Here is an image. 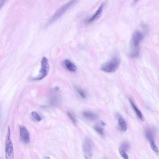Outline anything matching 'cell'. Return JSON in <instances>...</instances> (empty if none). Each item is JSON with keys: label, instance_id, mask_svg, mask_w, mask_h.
<instances>
[{"label": "cell", "instance_id": "cell-10", "mask_svg": "<svg viewBox=\"0 0 159 159\" xmlns=\"http://www.w3.org/2000/svg\"><path fill=\"white\" fill-rule=\"evenodd\" d=\"M129 101L131 103V106L132 107L134 111L135 112V113H136V115L138 117L139 119L143 121L144 120V118L142 114V113L141 112L140 110L139 109L134 103L133 102V101L132 100L131 98H129Z\"/></svg>", "mask_w": 159, "mask_h": 159}, {"label": "cell", "instance_id": "cell-15", "mask_svg": "<svg viewBox=\"0 0 159 159\" xmlns=\"http://www.w3.org/2000/svg\"><path fill=\"white\" fill-rule=\"evenodd\" d=\"M130 147V144L129 143L127 142H123L122 144H121L119 149H121V150L126 151H127L129 150Z\"/></svg>", "mask_w": 159, "mask_h": 159}, {"label": "cell", "instance_id": "cell-5", "mask_svg": "<svg viewBox=\"0 0 159 159\" xmlns=\"http://www.w3.org/2000/svg\"><path fill=\"white\" fill-rule=\"evenodd\" d=\"M50 70V66L48 60L46 57H44L41 61V68L39 73L36 77L32 80L34 81H39L45 78L48 75Z\"/></svg>", "mask_w": 159, "mask_h": 159}, {"label": "cell", "instance_id": "cell-22", "mask_svg": "<svg viewBox=\"0 0 159 159\" xmlns=\"http://www.w3.org/2000/svg\"><path fill=\"white\" fill-rule=\"evenodd\" d=\"M59 89H60L58 87H56V88H55V89H56V90H59Z\"/></svg>", "mask_w": 159, "mask_h": 159}, {"label": "cell", "instance_id": "cell-21", "mask_svg": "<svg viewBox=\"0 0 159 159\" xmlns=\"http://www.w3.org/2000/svg\"><path fill=\"white\" fill-rule=\"evenodd\" d=\"M8 0H0V10Z\"/></svg>", "mask_w": 159, "mask_h": 159}, {"label": "cell", "instance_id": "cell-13", "mask_svg": "<svg viewBox=\"0 0 159 159\" xmlns=\"http://www.w3.org/2000/svg\"><path fill=\"white\" fill-rule=\"evenodd\" d=\"M145 137L148 140L154 139V131L150 128H148L145 131Z\"/></svg>", "mask_w": 159, "mask_h": 159}, {"label": "cell", "instance_id": "cell-14", "mask_svg": "<svg viewBox=\"0 0 159 159\" xmlns=\"http://www.w3.org/2000/svg\"><path fill=\"white\" fill-rule=\"evenodd\" d=\"M101 123H100L99 124L94 126V129L100 135L103 136L104 135V129L101 126Z\"/></svg>", "mask_w": 159, "mask_h": 159}, {"label": "cell", "instance_id": "cell-4", "mask_svg": "<svg viewBox=\"0 0 159 159\" xmlns=\"http://www.w3.org/2000/svg\"><path fill=\"white\" fill-rule=\"evenodd\" d=\"M6 134L5 142V151L6 159L14 158V150L13 145L10 138V130L8 127Z\"/></svg>", "mask_w": 159, "mask_h": 159}, {"label": "cell", "instance_id": "cell-19", "mask_svg": "<svg viewBox=\"0 0 159 159\" xmlns=\"http://www.w3.org/2000/svg\"><path fill=\"white\" fill-rule=\"evenodd\" d=\"M119 153L120 154L121 156L123 158L125 159H129V156L127 155L125 151L121 149H119Z\"/></svg>", "mask_w": 159, "mask_h": 159}, {"label": "cell", "instance_id": "cell-23", "mask_svg": "<svg viewBox=\"0 0 159 159\" xmlns=\"http://www.w3.org/2000/svg\"><path fill=\"white\" fill-rule=\"evenodd\" d=\"M139 1V0H134V2H136Z\"/></svg>", "mask_w": 159, "mask_h": 159}, {"label": "cell", "instance_id": "cell-7", "mask_svg": "<svg viewBox=\"0 0 159 159\" xmlns=\"http://www.w3.org/2000/svg\"><path fill=\"white\" fill-rule=\"evenodd\" d=\"M20 131V137L22 142L25 144L29 143L30 142V134L26 128L24 126H21Z\"/></svg>", "mask_w": 159, "mask_h": 159}, {"label": "cell", "instance_id": "cell-17", "mask_svg": "<svg viewBox=\"0 0 159 159\" xmlns=\"http://www.w3.org/2000/svg\"><path fill=\"white\" fill-rule=\"evenodd\" d=\"M32 116L34 118L35 120L37 121H40L41 120V117L35 111L32 112L31 113Z\"/></svg>", "mask_w": 159, "mask_h": 159}, {"label": "cell", "instance_id": "cell-1", "mask_svg": "<svg viewBox=\"0 0 159 159\" xmlns=\"http://www.w3.org/2000/svg\"><path fill=\"white\" fill-rule=\"evenodd\" d=\"M144 38L143 34L139 31L133 34L130 42V56L131 58H137L139 56V44Z\"/></svg>", "mask_w": 159, "mask_h": 159}, {"label": "cell", "instance_id": "cell-11", "mask_svg": "<svg viewBox=\"0 0 159 159\" xmlns=\"http://www.w3.org/2000/svg\"><path fill=\"white\" fill-rule=\"evenodd\" d=\"M83 115L85 118L90 120H95L98 119V117L97 114L90 112H84Z\"/></svg>", "mask_w": 159, "mask_h": 159}, {"label": "cell", "instance_id": "cell-3", "mask_svg": "<svg viewBox=\"0 0 159 159\" xmlns=\"http://www.w3.org/2000/svg\"><path fill=\"white\" fill-rule=\"evenodd\" d=\"M120 61L119 55H115L109 61L101 66L100 70L103 72L107 73L114 72L119 67Z\"/></svg>", "mask_w": 159, "mask_h": 159}, {"label": "cell", "instance_id": "cell-12", "mask_svg": "<svg viewBox=\"0 0 159 159\" xmlns=\"http://www.w3.org/2000/svg\"><path fill=\"white\" fill-rule=\"evenodd\" d=\"M64 63L66 69L71 72H75L77 70V66L69 60L68 59L65 60Z\"/></svg>", "mask_w": 159, "mask_h": 159}, {"label": "cell", "instance_id": "cell-6", "mask_svg": "<svg viewBox=\"0 0 159 159\" xmlns=\"http://www.w3.org/2000/svg\"><path fill=\"white\" fill-rule=\"evenodd\" d=\"M83 150L85 158L87 159H91L93 153V148L91 141L88 138H86L84 140Z\"/></svg>", "mask_w": 159, "mask_h": 159}, {"label": "cell", "instance_id": "cell-20", "mask_svg": "<svg viewBox=\"0 0 159 159\" xmlns=\"http://www.w3.org/2000/svg\"><path fill=\"white\" fill-rule=\"evenodd\" d=\"M67 115L68 117L72 120L73 122L75 123H76V120L75 118L71 113L68 112Z\"/></svg>", "mask_w": 159, "mask_h": 159}, {"label": "cell", "instance_id": "cell-16", "mask_svg": "<svg viewBox=\"0 0 159 159\" xmlns=\"http://www.w3.org/2000/svg\"><path fill=\"white\" fill-rule=\"evenodd\" d=\"M150 142V145L151 147L152 150L156 153H158V149L156 145H155L154 139H151L149 140Z\"/></svg>", "mask_w": 159, "mask_h": 159}, {"label": "cell", "instance_id": "cell-18", "mask_svg": "<svg viewBox=\"0 0 159 159\" xmlns=\"http://www.w3.org/2000/svg\"><path fill=\"white\" fill-rule=\"evenodd\" d=\"M76 90H77L78 93L82 98L85 99L86 98V95L85 92L82 89L78 87H76Z\"/></svg>", "mask_w": 159, "mask_h": 159}, {"label": "cell", "instance_id": "cell-8", "mask_svg": "<svg viewBox=\"0 0 159 159\" xmlns=\"http://www.w3.org/2000/svg\"><path fill=\"white\" fill-rule=\"evenodd\" d=\"M104 5L105 4L103 3L100 5L95 13L87 20L86 22L87 23H90L99 18L103 12Z\"/></svg>", "mask_w": 159, "mask_h": 159}, {"label": "cell", "instance_id": "cell-2", "mask_svg": "<svg viewBox=\"0 0 159 159\" xmlns=\"http://www.w3.org/2000/svg\"><path fill=\"white\" fill-rule=\"evenodd\" d=\"M78 0H70L58 9L55 12L47 23L48 25L53 23L60 18L65 13L77 3Z\"/></svg>", "mask_w": 159, "mask_h": 159}, {"label": "cell", "instance_id": "cell-9", "mask_svg": "<svg viewBox=\"0 0 159 159\" xmlns=\"http://www.w3.org/2000/svg\"><path fill=\"white\" fill-rule=\"evenodd\" d=\"M116 117L118 119V124L121 129L123 131H126L127 129V124L123 117L119 113H116Z\"/></svg>", "mask_w": 159, "mask_h": 159}]
</instances>
